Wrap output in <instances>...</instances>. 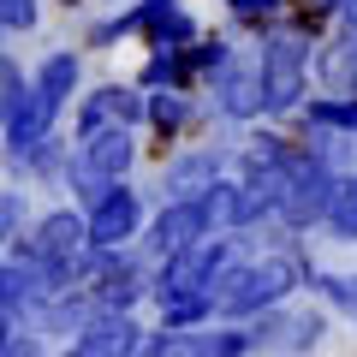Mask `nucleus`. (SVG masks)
Returning <instances> with one entry per match:
<instances>
[{"label": "nucleus", "mask_w": 357, "mask_h": 357, "mask_svg": "<svg viewBox=\"0 0 357 357\" xmlns=\"http://www.w3.org/2000/svg\"><path fill=\"white\" fill-rule=\"evenodd\" d=\"M304 280H310V268H304L298 250H274L262 262L227 268L215 280V316H262V310H280Z\"/></svg>", "instance_id": "nucleus-1"}, {"label": "nucleus", "mask_w": 357, "mask_h": 357, "mask_svg": "<svg viewBox=\"0 0 357 357\" xmlns=\"http://www.w3.org/2000/svg\"><path fill=\"white\" fill-rule=\"evenodd\" d=\"M227 262H232V238H220V232L185 244L178 256H167L161 280H155V304H167V298H215V280L227 274Z\"/></svg>", "instance_id": "nucleus-2"}, {"label": "nucleus", "mask_w": 357, "mask_h": 357, "mask_svg": "<svg viewBox=\"0 0 357 357\" xmlns=\"http://www.w3.org/2000/svg\"><path fill=\"white\" fill-rule=\"evenodd\" d=\"M304 66L310 48L298 30H268L262 54H256V77H262V107L268 114H292L298 96H304Z\"/></svg>", "instance_id": "nucleus-3"}, {"label": "nucleus", "mask_w": 357, "mask_h": 357, "mask_svg": "<svg viewBox=\"0 0 357 357\" xmlns=\"http://www.w3.org/2000/svg\"><path fill=\"white\" fill-rule=\"evenodd\" d=\"M328 197H333V173H328V161H316L310 149H298V161H292V173H286V191H280V208L274 215L286 220V227H316L321 215H328Z\"/></svg>", "instance_id": "nucleus-4"}, {"label": "nucleus", "mask_w": 357, "mask_h": 357, "mask_svg": "<svg viewBox=\"0 0 357 357\" xmlns=\"http://www.w3.org/2000/svg\"><path fill=\"white\" fill-rule=\"evenodd\" d=\"M84 227H89V250H119V244L137 238V227H143V197L131 191V185H114V191L84 215Z\"/></svg>", "instance_id": "nucleus-5"}, {"label": "nucleus", "mask_w": 357, "mask_h": 357, "mask_svg": "<svg viewBox=\"0 0 357 357\" xmlns=\"http://www.w3.org/2000/svg\"><path fill=\"white\" fill-rule=\"evenodd\" d=\"M220 173H227V155H220V149H185V155L167 161L161 197H167V203H203V197L220 185Z\"/></svg>", "instance_id": "nucleus-6"}, {"label": "nucleus", "mask_w": 357, "mask_h": 357, "mask_svg": "<svg viewBox=\"0 0 357 357\" xmlns=\"http://www.w3.org/2000/svg\"><path fill=\"white\" fill-rule=\"evenodd\" d=\"M54 119H60V107H54L42 89H24L18 107H13V119H6V143H13L6 155H30L42 137H54Z\"/></svg>", "instance_id": "nucleus-7"}, {"label": "nucleus", "mask_w": 357, "mask_h": 357, "mask_svg": "<svg viewBox=\"0 0 357 357\" xmlns=\"http://www.w3.org/2000/svg\"><path fill=\"white\" fill-rule=\"evenodd\" d=\"M197 238H208L203 208L197 203H167L161 215H155V227H149V256H178L185 244H197Z\"/></svg>", "instance_id": "nucleus-8"}, {"label": "nucleus", "mask_w": 357, "mask_h": 357, "mask_svg": "<svg viewBox=\"0 0 357 357\" xmlns=\"http://www.w3.org/2000/svg\"><path fill=\"white\" fill-rule=\"evenodd\" d=\"M72 345H84L89 357H137V351H143V328H137L131 316H107V310H96L89 328L77 333Z\"/></svg>", "instance_id": "nucleus-9"}, {"label": "nucleus", "mask_w": 357, "mask_h": 357, "mask_svg": "<svg viewBox=\"0 0 357 357\" xmlns=\"http://www.w3.org/2000/svg\"><path fill=\"white\" fill-rule=\"evenodd\" d=\"M215 114H227V119L262 114V77H256L250 60H232L227 72L215 77Z\"/></svg>", "instance_id": "nucleus-10"}, {"label": "nucleus", "mask_w": 357, "mask_h": 357, "mask_svg": "<svg viewBox=\"0 0 357 357\" xmlns=\"http://www.w3.org/2000/svg\"><path fill=\"white\" fill-rule=\"evenodd\" d=\"M89 316H96L89 292H84V286H72V292L48 298V304H42L36 316H30V328H36V333H60V340H77V333L89 328Z\"/></svg>", "instance_id": "nucleus-11"}, {"label": "nucleus", "mask_w": 357, "mask_h": 357, "mask_svg": "<svg viewBox=\"0 0 357 357\" xmlns=\"http://www.w3.org/2000/svg\"><path fill=\"white\" fill-rule=\"evenodd\" d=\"M77 84H84V66H77V54H72V48H54L48 60L36 66V77H30V89H42L54 107L72 102V89H77Z\"/></svg>", "instance_id": "nucleus-12"}, {"label": "nucleus", "mask_w": 357, "mask_h": 357, "mask_svg": "<svg viewBox=\"0 0 357 357\" xmlns=\"http://www.w3.org/2000/svg\"><path fill=\"white\" fill-rule=\"evenodd\" d=\"M321 227H328L340 244H357V173L333 178V197H328V215H321Z\"/></svg>", "instance_id": "nucleus-13"}, {"label": "nucleus", "mask_w": 357, "mask_h": 357, "mask_svg": "<svg viewBox=\"0 0 357 357\" xmlns=\"http://www.w3.org/2000/svg\"><path fill=\"white\" fill-rule=\"evenodd\" d=\"M304 126H316L321 137H328V131H351L357 137V102L351 96H321V102L304 107Z\"/></svg>", "instance_id": "nucleus-14"}, {"label": "nucleus", "mask_w": 357, "mask_h": 357, "mask_svg": "<svg viewBox=\"0 0 357 357\" xmlns=\"http://www.w3.org/2000/svg\"><path fill=\"white\" fill-rule=\"evenodd\" d=\"M143 119H149L155 131H178L185 119H191V96H178V89H155V96H143Z\"/></svg>", "instance_id": "nucleus-15"}, {"label": "nucleus", "mask_w": 357, "mask_h": 357, "mask_svg": "<svg viewBox=\"0 0 357 357\" xmlns=\"http://www.w3.org/2000/svg\"><path fill=\"white\" fill-rule=\"evenodd\" d=\"M185 340V357H244L250 340L238 328H220V333H178Z\"/></svg>", "instance_id": "nucleus-16"}, {"label": "nucleus", "mask_w": 357, "mask_h": 357, "mask_svg": "<svg viewBox=\"0 0 357 357\" xmlns=\"http://www.w3.org/2000/svg\"><path fill=\"white\" fill-rule=\"evenodd\" d=\"M215 316V298H167L161 304V328L167 333H185V328H197V321H208Z\"/></svg>", "instance_id": "nucleus-17"}, {"label": "nucleus", "mask_w": 357, "mask_h": 357, "mask_svg": "<svg viewBox=\"0 0 357 357\" xmlns=\"http://www.w3.org/2000/svg\"><path fill=\"white\" fill-rule=\"evenodd\" d=\"M321 333H328V321H321V316H286V328H280V340H274V345H280V351H310V345H321Z\"/></svg>", "instance_id": "nucleus-18"}, {"label": "nucleus", "mask_w": 357, "mask_h": 357, "mask_svg": "<svg viewBox=\"0 0 357 357\" xmlns=\"http://www.w3.org/2000/svg\"><path fill=\"white\" fill-rule=\"evenodd\" d=\"M42 24V0H0V36H30Z\"/></svg>", "instance_id": "nucleus-19"}, {"label": "nucleus", "mask_w": 357, "mask_h": 357, "mask_svg": "<svg viewBox=\"0 0 357 357\" xmlns=\"http://www.w3.org/2000/svg\"><path fill=\"white\" fill-rule=\"evenodd\" d=\"M18 96H24V72H18V60L6 48H0V131H6V119H13Z\"/></svg>", "instance_id": "nucleus-20"}, {"label": "nucleus", "mask_w": 357, "mask_h": 357, "mask_svg": "<svg viewBox=\"0 0 357 357\" xmlns=\"http://www.w3.org/2000/svg\"><path fill=\"white\" fill-rule=\"evenodd\" d=\"M30 220V197L24 191H0V232L6 238H18V227Z\"/></svg>", "instance_id": "nucleus-21"}, {"label": "nucleus", "mask_w": 357, "mask_h": 357, "mask_svg": "<svg viewBox=\"0 0 357 357\" xmlns=\"http://www.w3.org/2000/svg\"><path fill=\"white\" fill-rule=\"evenodd\" d=\"M232 6V18H238V24H262V18H274L286 6V0H227Z\"/></svg>", "instance_id": "nucleus-22"}, {"label": "nucleus", "mask_w": 357, "mask_h": 357, "mask_svg": "<svg viewBox=\"0 0 357 357\" xmlns=\"http://www.w3.org/2000/svg\"><path fill=\"white\" fill-rule=\"evenodd\" d=\"M351 0H310V13H345Z\"/></svg>", "instance_id": "nucleus-23"}, {"label": "nucleus", "mask_w": 357, "mask_h": 357, "mask_svg": "<svg viewBox=\"0 0 357 357\" xmlns=\"http://www.w3.org/2000/svg\"><path fill=\"white\" fill-rule=\"evenodd\" d=\"M345 24H351V36H357V0H351V6H345Z\"/></svg>", "instance_id": "nucleus-24"}, {"label": "nucleus", "mask_w": 357, "mask_h": 357, "mask_svg": "<svg viewBox=\"0 0 357 357\" xmlns=\"http://www.w3.org/2000/svg\"><path fill=\"white\" fill-rule=\"evenodd\" d=\"M60 357H89V351H84V345H66V351H60Z\"/></svg>", "instance_id": "nucleus-25"}, {"label": "nucleus", "mask_w": 357, "mask_h": 357, "mask_svg": "<svg viewBox=\"0 0 357 357\" xmlns=\"http://www.w3.org/2000/svg\"><path fill=\"white\" fill-rule=\"evenodd\" d=\"M60 6H84V0H60Z\"/></svg>", "instance_id": "nucleus-26"}]
</instances>
